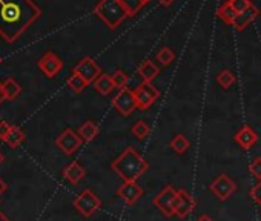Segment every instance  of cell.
Masks as SVG:
<instances>
[{"instance_id":"obj_1","label":"cell","mask_w":261,"mask_h":221,"mask_svg":"<svg viewBox=\"0 0 261 221\" xmlns=\"http://www.w3.org/2000/svg\"><path fill=\"white\" fill-rule=\"evenodd\" d=\"M40 14L33 0H0V37L14 43Z\"/></svg>"},{"instance_id":"obj_38","label":"cell","mask_w":261,"mask_h":221,"mask_svg":"<svg viewBox=\"0 0 261 221\" xmlns=\"http://www.w3.org/2000/svg\"><path fill=\"white\" fill-rule=\"evenodd\" d=\"M0 221H10V219H8V218H7V216L2 213V212H0Z\"/></svg>"},{"instance_id":"obj_6","label":"cell","mask_w":261,"mask_h":221,"mask_svg":"<svg viewBox=\"0 0 261 221\" xmlns=\"http://www.w3.org/2000/svg\"><path fill=\"white\" fill-rule=\"evenodd\" d=\"M72 74L80 75V77L89 85V83H94L103 72H101L100 65H98L92 57H85V59H82V60L74 66Z\"/></svg>"},{"instance_id":"obj_12","label":"cell","mask_w":261,"mask_h":221,"mask_svg":"<svg viewBox=\"0 0 261 221\" xmlns=\"http://www.w3.org/2000/svg\"><path fill=\"white\" fill-rule=\"evenodd\" d=\"M143 194L145 190L140 184H137V181H123V184L117 189V197H120L127 206L136 204L143 197Z\"/></svg>"},{"instance_id":"obj_28","label":"cell","mask_w":261,"mask_h":221,"mask_svg":"<svg viewBox=\"0 0 261 221\" xmlns=\"http://www.w3.org/2000/svg\"><path fill=\"white\" fill-rule=\"evenodd\" d=\"M111 78H112V83H114V86L120 91V89H124V88H127V81H129V77H127V74L123 71V69H115L114 72H112V75H111Z\"/></svg>"},{"instance_id":"obj_32","label":"cell","mask_w":261,"mask_h":221,"mask_svg":"<svg viewBox=\"0 0 261 221\" xmlns=\"http://www.w3.org/2000/svg\"><path fill=\"white\" fill-rule=\"evenodd\" d=\"M249 195H250V198L261 207V180L250 189V192H249Z\"/></svg>"},{"instance_id":"obj_15","label":"cell","mask_w":261,"mask_h":221,"mask_svg":"<svg viewBox=\"0 0 261 221\" xmlns=\"http://www.w3.org/2000/svg\"><path fill=\"white\" fill-rule=\"evenodd\" d=\"M62 175H63V178H65L66 181H69L71 184H77V183H80V181L85 178L86 171H85V168H83L79 161H72V163H69V164L63 169Z\"/></svg>"},{"instance_id":"obj_27","label":"cell","mask_w":261,"mask_h":221,"mask_svg":"<svg viewBox=\"0 0 261 221\" xmlns=\"http://www.w3.org/2000/svg\"><path fill=\"white\" fill-rule=\"evenodd\" d=\"M175 60V52L168 48V46H163L159 52H157V62L162 65V66H169L172 62Z\"/></svg>"},{"instance_id":"obj_31","label":"cell","mask_w":261,"mask_h":221,"mask_svg":"<svg viewBox=\"0 0 261 221\" xmlns=\"http://www.w3.org/2000/svg\"><path fill=\"white\" fill-rule=\"evenodd\" d=\"M249 172L259 181L261 180V157L253 158V161L249 164Z\"/></svg>"},{"instance_id":"obj_7","label":"cell","mask_w":261,"mask_h":221,"mask_svg":"<svg viewBox=\"0 0 261 221\" xmlns=\"http://www.w3.org/2000/svg\"><path fill=\"white\" fill-rule=\"evenodd\" d=\"M211 192L220 200V201H226L230 198V195L237 190V184L235 181L226 175V174H220L211 184H209Z\"/></svg>"},{"instance_id":"obj_14","label":"cell","mask_w":261,"mask_h":221,"mask_svg":"<svg viewBox=\"0 0 261 221\" xmlns=\"http://www.w3.org/2000/svg\"><path fill=\"white\" fill-rule=\"evenodd\" d=\"M233 140H235V143H238V145H240V148H241V149L249 151V149L256 143L258 135H256V132L252 129V126H249V125H243V126L235 132Z\"/></svg>"},{"instance_id":"obj_16","label":"cell","mask_w":261,"mask_h":221,"mask_svg":"<svg viewBox=\"0 0 261 221\" xmlns=\"http://www.w3.org/2000/svg\"><path fill=\"white\" fill-rule=\"evenodd\" d=\"M258 16H259V10L252 5L249 10H246L244 13H241V14L237 16V19H235V22H233L232 26L235 28V31H244L253 20H256Z\"/></svg>"},{"instance_id":"obj_11","label":"cell","mask_w":261,"mask_h":221,"mask_svg":"<svg viewBox=\"0 0 261 221\" xmlns=\"http://www.w3.org/2000/svg\"><path fill=\"white\" fill-rule=\"evenodd\" d=\"M197 206L195 198L186 192L185 189L177 190V198H175V204H174V215H177L178 218H188L194 209Z\"/></svg>"},{"instance_id":"obj_19","label":"cell","mask_w":261,"mask_h":221,"mask_svg":"<svg viewBox=\"0 0 261 221\" xmlns=\"http://www.w3.org/2000/svg\"><path fill=\"white\" fill-rule=\"evenodd\" d=\"M94 88H95V91H97L100 95H109L115 86H114V83H112L111 75L101 74V75L94 81Z\"/></svg>"},{"instance_id":"obj_39","label":"cell","mask_w":261,"mask_h":221,"mask_svg":"<svg viewBox=\"0 0 261 221\" xmlns=\"http://www.w3.org/2000/svg\"><path fill=\"white\" fill-rule=\"evenodd\" d=\"M2 161H4V155H2V154H0V163H2Z\"/></svg>"},{"instance_id":"obj_34","label":"cell","mask_w":261,"mask_h":221,"mask_svg":"<svg viewBox=\"0 0 261 221\" xmlns=\"http://www.w3.org/2000/svg\"><path fill=\"white\" fill-rule=\"evenodd\" d=\"M157 2H159L162 7H171V5L175 2V0H157Z\"/></svg>"},{"instance_id":"obj_24","label":"cell","mask_w":261,"mask_h":221,"mask_svg":"<svg viewBox=\"0 0 261 221\" xmlns=\"http://www.w3.org/2000/svg\"><path fill=\"white\" fill-rule=\"evenodd\" d=\"M20 91H22V88L14 78H7L4 81V92H5L7 100H14L20 94Z\"/></svg>"},{"instance_id":"obj_22","label":"cell","mask_w":261,"mask_h":221,"mask_svg":"<svg viewBox=\"0 0 261 221\" xmlns=\"http://www.w3.org/2000/svg\"><path fill=\"white\" fill-rule=\"evenodd\" d=\"M120 2H121V5L124 7L127 16H129V17H133V16H136V14L149 2V0H120Z\"/></svg>"},{"instance_id":"obj_29","label":"cell","mask_w":261,"mask_h":221,"mask_svg":"<svg viewBox=\"0 0 261 221\" xmlns=\"http://www.w3.org/2000/svg\"><path fill=\"white\" fill-rule=\"evenodd\" d=\"M68 86L74 91V92H82L86 86H88V83L80 77V75H77V74H72L69 78H68Z\"/></svg>"},{"instance_id":"obj_40","label":"cell","mask_w":261,"mask_h":221,"mask_svg":"<svg viewBox=\"0 0 261 221\" xmlns=\"http://www.w3.org/2000/svg\"><path fill=\"white\" fill-rule=\"evenodd\" d=\"M0 63H2V57H0Z\"/></svg>"},{"instance_id":"obj_41","label":"cell","mask_w":261,"mask_h":221,"mask_svg":"<svg viewBox=\"0 0 261 221\" xmlns=\"http://www.w3.org/2000/svg\"><path fill=\"white\" fill-rule=\"evenodd\" d=\"M259 221H261V219H259Z\"/></svg>"},{"instance_id":"obj_21","label":"cell","mask_w":261,"mask_h":221,"mask_svg":"<svg viewBox=\"0 0 261 221\" xmlns=\"http://www.w3.org/2000/svg\"><path fill=\"white\" fill-rule=\"evenodd\" d=\"M169 146H171V149H172L174 152H177V154H185L186 151H189L191 142L186 139V135L178 134V135H175V137L171 140Z\"/></svg>"},{"instance_id":"obj_20","label":"cell","mask_w":261,"mask_h":221,"mask_svg":"<svg viewBox=\"0 0 261 221\" xmlns=\"http://www.w3.org/2000/svg\"><path fill=\"white\" fill-rule=\"evenodd\" d=\"M237 16H238V14H237V13L233 11V8L230 7L229 0H227V2H224V4L217 10V17L221 19L226 25H233Z\"/></svg>"},{"instance_id":"obj_36","label":"cell","mask_w":261,"mask_h":221,"mask_svg":"<svg viewBox=\"0 0 261 221\" xmlns=\"http://www.w3.org/2000/svg\"><path fill=\"white\" fill-rule=\"evenodd\" d=\"M5 100H7V97H5V92H4V83H0V104H2Z\"/></svg>"},{"instance_id":"obj_30","label":"cell","mask_w":261,"mask_h":221,"mask_svg":"<svg viewBox=\"0 0 261 221\" xmlns=\"http://www.w3.org/2000/svg\"><path fill=\"white\" fill-rule=\"evenodd\" d=\"M229 4H230V7L233 8V11L237 14H241V13H244L246 10H249L252 7L250 0H229Z\"/></svg>"},{"instance_id":"obj_9","label":"cell","mask_w":261,"mask_h":221,"mask_svg":"<svg viewBox=\"0 0 261 221\" xmlns=\"http://www.w3.org/2000/svg\"><path fill=\"white\" fill-rule=\"evenodd\" d=\"M177 198V190L172 186H166L157 197L154 198V206L165 215L172 216L174 215V204Z\"/></svg>"},{"instance_id":"obj_18","label":"cell","mask_w":261,"mask_h":221,"mask_svg":"<svg viewBox=\"0 0 261 221\" xmlns=\"http://www.w3.org/2000/svg\"><path fill=\"white\" fill-rule=\"evenodd\" d=\"M98 131H100V129H98V126H97L94 122L88 120V122H85V123L79 128L77 134L80 135V139H82L83 142L91 143L92 140H95V139H97Z\"/></svg>"},{"instance_id":"obj_13","label":"cell","mask_w":261,"mask_h":221,"mask_svg":"<svg viewBox=\"0 0 261 221\" xmlns=\"http://www.w3.org/2000/svg\"><path fill=\"white\" fill-rule=\"evenodd\" d=\"M39 68H40V71H42L46 77L53 78V77H56V75L62 71L63 62H62V59H60L59 56H56L54 52H46V54L39 60Z\"/></svg>"},{"instance_id":"obj_3","label":"cell","mask_w":261,"mask_h":221,"mask_svg":"<svg viewBox=\"0 0 261 221\" xmlns=\"http://www.w3.org/2000/svg\"><path fill=\"white\" fill-rule=\"evenodd\" d=\"M94 14L111 30H117L129 16L120 0H100L94 8Z\"/></svg>"},{"instance_id":"obj_35","label":"cell","mask_w":261,"mask_h":221,"mask_svg":"<svg viewBox=\"0 0 261 221\" xmlns=\"http://www.w3.org/2000/svg\"><path fill=\"white\" fill-rule=\"evenodd\" d=\"M195 221H214V218H211L207 213H203V215H200Z\"/></svg>"},{"instance_id":"obj_17","label":"cell","mask_w":261,"mask_h":221,"mask_svg":"<svg viewBox=\"0 0 261 221\" xmlns=\"http://www.w3.org/2000/svg\"><path fill=\"white\" fill-rule=\"evenodd\" d=\"M137 72L140 74V77L143 78V81L152 83V80L159 77V74H160V68H159L152 60H143V62L139 65Z\"/></svg>"},{"instance_id":"obj_8","label":"cell","mask_w":261,"mask_h":221,"mask_svg":"<svg viewBox=\"0 0 261 221\" xmlns=\"http://www.w3.org/2000/svg\"><path fill=\"white\" fill-rule=\"evenodd\" d=\"M134 94H136L139 109H149L160 97V91L152 83H148V81H143L142 85H139Z\"/></svg>"},{"instance_id":"obj_2","label":"cell","mask_w":261,"mask_h":221,"mask_svg":"<svg viewBox=\"0 0 261 221\" xmlns=\"http://www.w3.org/2000/svg\"><path fill=\"white\" fill-rule=\"evenodd\" d=\"M111 169L123 181H137L149 169V163L133 146L126 148L111 164Z\"/></svg>"},{"instance_id":"obj_10","label":"cell","mask_w":261,"mask_h":221,"mask_svg":"<svg viewBox=\"0 0 261 221\" xmlns=\"http://www.w3.org/2000/svg\"><path fill=\"white\" fill-rule=\"evenodd\" d=\"M83 140L80 139V135L77 132H74L72 129H65L56 140V145L60 148V151L66 155H72L75 151L80 149Z\"/></svg>"},{"instance_id":"obj_37","label":"cell","mask_w":261,"mask_h":221,"mask_svg":"<svg viewBox=\"0 0 261 221\" xmlns=\"http://www.w3.org/2000/svg\"><path fill=\"white\" fill-rule=\"evenodd\" d=\"M5 190H7V184H5V183H4L2 180H0V195H2V194H4Z\"/></svg>"},{"instance_id":"obj_26","label":"cell","mask_w":261,"mask_h":221,"mask_svg":"<svg viewBox=\"0 0 261 221\" xmlns=\"http://www.w3.org/2000/svg\"><path fill=\"white\" fill-rule=\"evenodd\" d=\"M235 81H237V77H235V74H233L230 69H223V71H220L218 75H217V83H218L223 89L230 88Z\"/></svg>"},{"instance_id":"obj_23","label":"cell","mask_w":261,"mask_h":221,"mask_svg":"<svg viewBox=\"0 0 261 221\" xmlns=\"http://www.w3.org/2000/svg\"><path fill=\"white\" fill-rule=\"evenodd\" d=\"M23 140H25V134H23V131H22L20 128H17V126H13L11 131H10V134H8V137L5 139V142H7V145H8L10 148H17V146H20V145L23 143Z\"/></svg>"},{"instance_id":"obj_33","label":"cell","mask_w":261,"mask_h":221,"mask_svg":"<svg viewBox=\"0 0 261 221\" xmlns=\"http://www.w3.org/2000/svg\"><path fill=\"white\" fill-rule=\"evenodd\" d=\"M11 128H13V126H11L10 123H7V122H0V139H2L4 142H5V139L8 137Z\"/></svg>"},{"instance_id":"obj_25","label":"cell","mask_w":261,"mask_h":221,"mask_svg":"<svg viewBox=\"0 0 261 221\" xmlns=\"http://www.w3.org/2000/svg\"><path fill=\"white\" fill-rule=\"evenodd\" d=\"M130 132H133V135L139 140H145L149 134H151V128L149 125L145 122V120H139L134 123V126L130 128Z\"/></svg>"},{"instance_id":"obj_4","label":"cell","mask_w":261,"mask_h":221,"mask_svg":"<svg viewBox=\"0 0 261 221\" xmlns=\"http://www.w3.org/2000/svg\"><path fill=\"white\" fill-rule=\"evenodd\" d=\"M112 106L117 109V113L123 117H130L134 110L139 107L137 106V100H136V94L133 89L124 88L120 89L117 92V95L112 98Z\"/></svg>"},{"instance_id":"obj_5","label":"cell","mask_w":261,"mask_h":221,"mask_svg":"<svg viewBox=\"0 0 261 221\" xmlns=\"http://www.w3.org/2000/svg\"><path fill=\"white\" fill-rule=\"evenodd\" d=\"M74 207L83 215V216H92L100 207H101V200L91 190L85 189L80 192L75 200H74Z\"/></svg>"}]
</instances>
